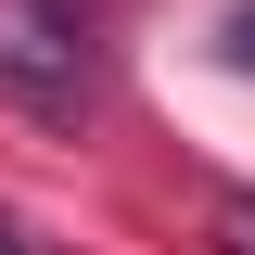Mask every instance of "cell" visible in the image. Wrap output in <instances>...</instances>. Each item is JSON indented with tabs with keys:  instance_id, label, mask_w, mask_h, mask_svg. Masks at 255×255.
<instances>
[{
	"instance_id": "6da1fadb",
	"label": "cell",
	"mask_w": 255,
	"mask_h": 255,
	"mask_svg": "<svg viewBox=\"0 0 255 255\" xmlns=\"http://www.w3.org/2000/svg\"><path fill=\"white\" fill-rule=\"evenodd\" d=\"M0 102L26 128L102 115V13L90 0H0Z\"/></svg>"
},
{
	"instance_id": "7a4b0ae2",
	"label": "cell",
	"mask_w": 255,
	"mask_h": 255,
	"mask_svg": "<svg viewBox=\"0 0 255 255\" xmlns=\"http://www.w3.org/2000/svg\"><path fill=\"white\" fill-rule=\"evenodd\" d=\"M217 230H230V255H255V191H230V204H217Z\"/></svg>"
},
{
	"instance_id": "3957f363",
	"label": "cell",
	"mask_w": 255,
	"mask_h": 255,
	"mask_svg": "<svg viewBox=\"0 0 255 255\" xmlns=\"http://www.w3.org/2000/svg\"><path fill=\"white\" fill-rule=\"evenodd\" d=\"M230 64H243V77H255V0H243V13H230Z\"/></svg>"
},
{
	"instance_id": "277c9868",
	"label": "cell",
	"mask_w": 255,
	"mask_h": 255,
	"mask_svg": "<svg viewBox=\"0 0 255 255\" xmlns=\"http://www.w3.org/2000/svg\"><path fill=\"white\" fill-rule=\"evenodd\" d=\"M0 255H38V230H26V217H13V204H0Z\"/></svg>"
},
{
	"instance_id": "5b68a950",
	"label": "cell",
	"mask_w": 255,
	"mask_h": 255,
	"mask_svg": "<svg viewBox=\"0 0 255 255\" xmlns=\"http://www.w3.org/2000/svg\"><path fill=\"white\" fill-rule=\"evenodd\" d=\"M90 13H102V0H90Z\"/></svg>"
}]
</instances>
